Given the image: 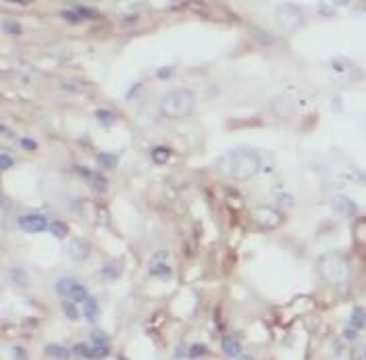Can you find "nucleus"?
Instances as JSON below:
<instances>
[{
  "label": "nucleus",
  "mask_w": 366,
  "mask_h": 360,
  "mask_svg": "<svg viewBox=\"0 0 366 360\" xmlns=\"http://www.w3.org/2000/svg\"><path fill=\"white\" fill-rule=\"evenodd\" d=\"M150 275H154L158 279H169L173 275V271H171V267L167 263H162V265H150Z\"/></svg>",
  "instance_id": "15"
},
{
  "label": "nucleus",
  "mask_w": 366,
  "mask_h": 360,
  "mask_svg": "<svg viewBox=\"0 0 366 360\" xmlns=\"http://www.w3.org/2000/svg\"><path fill=\"white\" fill-rule=\"evenodd\" d=\"M63 313L71 318V321H75V318H79V311L75 308V304L71 302V300H65V302H63Z\"/></svg>",
  "instance_id": "22"
},
{
  "label": "nucleus",
  "mask_w": 366,
  "mask_h": 360,
  "mask_svg": "<svg viewBox=\"0 0 366 360\" xmlns=\"http://www.w3.org/2000/svg\"><path fill=\"white\" fill-rule=\"evenodd\" d=\"M73 352H75L79 358L94 360V346H90V344H77V346L73 348Z\"/></svg>",
  "instance_id": "17"
},
{
  "label": "nucleus",
  "mask_w": 366,
  "mask_h": 360,
  "mask_svg": "<svg viewBox=\"0 0 366 360\" xmlns=\"http://www.w3.org/2000/svg\"><path fill=\"white\" fill-rule=\"evenodd\" d=\"M15 165V161L8 154H0V171H4V169H11Z\"/></svg>",
  "instance_id": "27"
},
{
  "label": "nucleus",
  "mask_w": 366,
  "mask_h": 360,
  "mask_svg": "<svg viewBox=\"0 0 366 360\" xmlns=\"http://www.w3.org/2000/svg\"><path fill=\"white\" fill-rule=\"evenodd\" d=\"M98 163L102 165V167H108L110 169V167H117V158L113 154H100L98 156Z\"/></svg>",
  "instance_id": "24"
},
{
  "label": "nucleus",
  "mask_w": 366,
  "mask_h": 360,
  "mask_svg": "<svg viewBox=\"0 0 366 360\" xmlns=\"http://www.w3.org/2000/svg\"><path fill=\"white\" fill-rule=\"evenodd\" d=\"M169 156H171V150L169 148H165V146H158V148H154L152 150V158H154V163H167L169 161Z\"/></svg>",
  "instance_id": "19"
},
{
  "label": "nucleus",
  "mask_w": 366,
  "mask_h": 360,
  "mask_svg": "<svg viewBox=\"0 0 366 360\" xmlns=\"http://www.w3.org/2000/svg\"><path fill=\"white\" fill-rule=\"evenodd\" d=\"M274 21L285 34H293L304 23V13L296 4H279L277 11H274Z\"/></svg>",
  "instance_id": "4"
},
{
  "label": "nucleus",
  "mask_w": 366,
  "mask_h": 360,
  "mask_svg": "<svg viewBox=\"0 0 366 360\" xmlns=\"http://www.w3.org/2000/svg\"><path fill=\"white\" fill-rule=\"evenodd\" d=\"M75 171H77L81 177H84V179H88V181H92V179H94V175H96V173H92L88 167H77Z\"/></svg>",
  "instance_id": "30"
},
{
  "label": "nucleus",
  "mask_w": 366,
  "mask_h": 360,
  "mask_svg": "<svg viewBox=\"0 0 366 360\" xmlns=\"http://www.w3.org/2000/svg\"><path fill=\"white\" fill-rule=\"evenodd\" d=\"M160 115L167 119H183L189 117L196 108V96L189 90H173L160 100Z\"/></svg>",
  "instance_id": "2"
},
{
  "label": "nucleus",
  "mask_w": 366,
  "mask_h": 360,
  "mask_svg": "<svg viewBox=\"0 0 366 360\" xmlns=\"http://www.w3.org/2000/svg\"><path fill=\"white\" fill-rule=\"evenodd\" d=\"M46 354L50 358H56V360H67L71 352L65 346H60V344H50V346H46Z\"/></svg>",
  "instance_id": "13"
},
{
  "label": "nucleus",
  "mask_w": 366,
  "mask_h": 360,
  "mask_svg": "<svg viewBox=\"0 0 366 360\" xmlns=\"http://www.w3.org/2000/svg\"><path fill=\"white\" fill-rule=\"evenodd\" d=\"M0 132H6V127H4V125H0Z\"/></svg>",
  "instance_id": "34"
},
{
  "label": "nucleus",
  "mask_w": 366,
  "mask_h": 360,
  "mask_svg": "<svg viewBox=\"0 0 366 360\" xmlns=\"http://www.w3.org/2000/svg\"><path fill=\"white\" fill-rule=\"evenodd\" d=\"M90 339H92V346H94V348H108V342H110L108 335L104 331H98V329H96V331H92Z\"/></svg>",
  "instance_id": "16"
},
{
  "label": "nucleus",
  "mask_w": 366,
  "mask_h": 360,
  "mask_svg": "<svg viewBox=\"0 0 366 360\" xmlns=\"http://www.w3.org/2000/svg\"><path fill=\"white\" fill-rule=\"evenodd\" d=\"M252 219H254V223L264 227V229H274V227H279L281 221H283L281 213L273 206H258L256 211L252 213Z\"/></svg>",
  "instance_id": "5"
},
{
  "label": "nucleus",
  "mask_w": 366,
  "mask_h": 360,
  "mask_svg": "<svg viewBox=\"0 0 366 360\" xmlns=\"http://www.w3.org/2000/svg\"><path fill=\"white\" fill-rule=\"evenodd\" d=\"M167 258H169V252H165V250H158V252L152 256V263L150 265H162V263H167Z\"/></svg>",
  "instance_id": "25"
},
{
  "label": "nucleus",
  "mask_w": 366,
  "mask_h": 360,
  "mask_svg": "<svg viewBox=\"0 0 366 360\" xmlns=\"http://www.w3.org/2000/svg\"><path fill=\"white\" fill-rule=\"evenodd\" d=\"M204 354H206V346L204 344H191V348H189V358L191 360H196V358L204 356Z\"/></svg>",
  "instance_id": "23"
},
{
  "label": "nucleus",
  "mask_w": 366,
  "mask_h": 360,
  "mask_svg": "<svg viewBox=\"0 0 366 360\" xmlns=\"http://www.w3.org/2000/svg\"><path fill=\"white\" fill-rule=\"evenodd\" d=\"M343 337H345V339H350V342H354V339L358 337V331H356V329H352V327H348V329L343 331Z\"/></svg>",
  "instance_id": "32"
},
{
  "label": "nucleus",
  "mask_w": 366,
  "mask_h": 360,
  "mask_svg": "<svg viewBox=\"0 0 366 360\" xmlns=\"http://www.w3.org/2000/svg\"><path fill=\"white\" fill-rule=\"evenodd\" d=\"M92 183H94L100 192H106V187H108V183H106V179L104 177H100V175H94V179H92Z\"/></svg>",
  "instance_id": "28"
},
{
  "label": "nucleus",
  "mask_w": 366,
  "mask_h": 360,
  "mask_svg": "<svg viewBox=\"0 0 366 360\" xmlns=\"http://www.w3.org/2000/svg\"><path fill=\"white\" fill-rule=\"evenodd\" d=\"M21 146H23L25 150H36V148H38L36 139H32V137H23V139H21Z\"/></svg>",
  "instance_id": "31"
},
{
  "label": "nucleus",
  "mask_w": 366,
  "mask_h": 360,
  "mask_svg": "<svg viewBox=\"0 0 366 360\" xmlns=\"http://www.w3.org/2000/svg\"><path fill=\"white\" fill-rule=\"evenodd\" d=\"M48 221L42 215H25L19 219V227L23 229L27 233H40V231H46L48 229Z\"/></svg>",
  "instance_id": "6"
},
{
  "label": "nucleus",
  "mask_w": 366,
  "mask_h": 360,
  "mask_svg": "<svg viewBox=\"0 0 366 360\" xmlns=\"http://www.w3.org/2000/svg\"><path fill=\"white\" fill-rule=\"evenodd\" d=\"M48 229H50V233H52L54 237H58V239H65L69 235V227L63 221H52L48 225Z\"/></svg>",
  "instance_id": "14"
},
{
  "label": "nucleus",
  "mask_w": 366,
  "mask_h": 360,
  "mask_svg": "<svg viewBox=\"0 0 366 360\" xmlns=\"http://www.w3.org/2000/svg\"><path fill=\"white\" fill-rule=\"evenodd\" d=\"M73 11L79 15V19H96L98 17V11H94L92 6H73Z\"/></svg>",
  "instance_id": "20"
},
{
  "label": "nucleus",
  "mask_w": 366,
  "mask_h": 360,
  "mask_svg": "<svg viewBox=\"0 0 366 360\" xmlns=\"http://www.w3.org/2000/svg\"><path fill=\"white\" fill-rule=\"evenodd\" d=\"M77 281L73 277H63V279H58V283H56V294L58 296H63V298H69L71 292L75 289Z\"/></svg>",
  "instance_id": "11"
},
{
  "label": "nucleus",
  "mask_w": 366,
  "mask_h": 360,
  "mask_svg": "<svg viewBox=\"0 0 366 360\" xmlns=\"http://www.w3.org/2000/svg\"><path fill=\"white\" fill-rule=\"evenodd\" d=\"M96 117H98V121L100 123H102L104 127H110V125H113L115 123V113H110V111H104V108H102V111H96Z\"/></svg>",
  "instance_id": "21"
},
{
  "label": "nucleus",
  "mask_w": 366,
  "mask_h": 360,
  "mask_svg": "<svg viewBox=\"0 0 366 360\" xmlns=\"http://www.w3.org/2000/svg\"><path fill=\"white\" fill-rule=\"evenodd\" d=\"M117 360H127V358H125V356H119V358H117Z\"/></svg>",
  "instance_id": "35"
},
{
  "label": "nucleus",
  "mask_w": 366,
  "mask_h": 360,
  "mask_svg": "<svg viewBox=\"0 0 366 360\" xmlns=\"http://www.w3.org/2000/svg\"><path fill=\"white\" fill-rule=\"evenodd\" d=\"M60 17H63V19H67V21H71V23H77V21H81V19H79V15L73 11V8H67V11H63V13H60Z\"/></svg>",
  "instance_id": "26"
},
{
  "label": "nucleus",
  "mask_w": 366,
  "mask_h": 360,
  "mask_svg": "<svg viewBox=\"0 0 366 360\" xmlns=\"http://www.w3.org/2000/svg\"><path fill=\"white\" fill-rule=\"evenodd\" d=\"M13 356H15V360H29L27 352H25L21 346H15V348H13Z\"/></svg>",
  "instance_id": "29"
},
{
  "label": "nucleus",
  "mask_w": 366,
  "mask_h": 360,
  "mask_svg": "<svg viewBox=\"0 0 366 360\" xmlns=\"http://www.w3.org/2000/svg\"><path fill=\"white\" fill-rule=\"evenodd\" d=\"M331 204L335 211L343 217H356V213H358V204H356L354 200H350L348 196H335L331 200Z\"/></svg>",
  "instance_id": "7"
},
{
  "label": "nucleus",
  "mask_w": 366,
  "mask_h": 360,
  "mask_svg": "<svg viewBox=\"0 0 366 360\" xmlns=\"http://www.w3.org/2000/svg\"><path fill=\"white\" fill-rule=\"evenodd\" d=\"M2 29H4L6 34H13V36H19V34L23 32L21 23L15 21V19H4V21H2Z\"/></svg>",
  "instance_id": "18"
},
{
  "label": "nucleus",
  "mask_w": 366,
  "mask_h": 360,
  "mask_svg": "<svg viewBox=\"0 0 366 360\" xmlns=\"http://www.w3.org/2000/svg\"><path fill=\"white\" fill-rule=\"evenodd\" d=\"M84 316L88 318V321H96L98 318V315H100V304H98V300H94V298H88L86 302H84Z\"/></svg>",
  "instance_id": "12"
},
{
  "label": "nucleus",
  "mask_w": 366,
  "mask_h": 360,
  "mask_svg": "<svg viewBox=\"0 0 366 360\" xmlns=\"http://www.w3.org/2000/svg\"><path fill=\"white\" fill-rule=\"evenodd\" d=\"M319 271L320 275L327 279L331 283H343L345 279L350 275V265L348 261L341 256V254H335V252H329L320 256L319 261Z\"/></svg>",
  "instance_id": "3"
},
{
  "label": "nucleus",
  "mask_w": 366,
  "mask_h": 360,
  "mask_svg": "<svg viewBox=\"0 0 366 360\" xmlns=\"http://www.w3.org/2000/svg\"><path fill=\"white\" fill-rule=\"evenodd\" d=\"M350 327L356 329V331H360V329L366 327V308H362V306L354 308L350 315Z\"/></svg>",
  "instance_id": "10"
},
{
  "label": "nucleus",
  "mask_w": 366,
  "mask_h": 360,
  "mask_svg": "<svg viewBox=\"0 0 366 360\" xmlns=\"http://www.w3.org/2000/svg\"><path fill=\"white\" fill-rule=\"evenodd\" d=\"M235 360H256V358H254V356H250V354H239Z\"/></svg>",
  "instance_id": "33"
},
{
  "label": "nucleus",
  "mask_w": 366,
  "mask_h": 360,
  "mask_svg": "<svg viewBox=\"0 0 366 360\" xmlns=\"http://www.w3.org/2000/svg\"><path fill=\"white\" fill-rule=\"evenodd\" d=\"M69 254L73 261H86L90 254V244L86 239H75V242H71V246H69Z\"/></svg>",
  "instance_id": "8"
},
{
  "label": "nucleus",
  "mask_w": 366,
  "mask_h": 360,
  "mask_svg": "<svg viewBox=\"0 0 366 360\" xmlns=\"http://www.w3.org/2000/svg\"><path fill=\"white\" fill-rule=\"evenodd\" d=\"M217 171L229 179L246 181L258 175L260 171V156L252 148H233L217 161Z\"/></svg>",
  "instance_id": "1"
},
{
  "label": "nucleus",
  "mask_w": 366,
  "mask_h": 360,
  "mask_svg": "<svg viewBox=\"0 0 366 360\" xmlns=\"http://www.w3.org/2000/svg\"><path fill=\"white\" fill-rule=\"evenodd\" d=\"M221 348H223V352H225L227 356H231V358H237L241 354V342H239L237 337H233V335H225V337H223Z\"/></svg>",
  "instance_id": "9"
}]
</instances>
